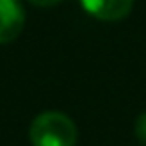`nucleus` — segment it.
Masks as SVG:
<instances>
[{"instance_id":"5","label":"nucleus","mask_w":146,"mask_h":146,"mask_svg":"<svg viewBox=\"0 0 146 146\" xmlns=\"http://www.w3.org/2000/svg\"><path fill=\"white\" fill-rule=\"evenodd\" d=\"M28 2L34 6H54V4L62 2V0H28Z\"/></svg>"},{"instance_id":"4","label":"nucleus","mask_w":146,"mask_h":146,"mask_svg":"<svg viewBox=\"0 0 146 146\" xmlns=\"http://www.w3.org/2000/svg\"><path fill=\"white\" fill-rule=\"evenodd\" d=\"M134 134H136V138L140 140V144L146 146V112H142V114L136 118V122H134Z\"/></svg>"},{"instance_id":"1","label":"nucleus","mask_w":146,"mask_h":146,"mask_svg":"<svg viewBox=\"0 0 146 146\" xmlns=\"http://www.w3.org/2000/svg\"><path fill=\"white\" fill-rule=\"evenodd\" d=\"M28 136L32 146H74L78 130L64 112L48 110L32 120Z\"/></svg>"},{"instance_id":"3","label":"nucleus","mask_w":146,"mask_h":146,"mask_svg":"<svg viewBox=\"0 0 146 146\" xmlns=\"http://www.w3.org/2000/svg\"><path fill=\"white\" fill-rule=\"evenodd\" d=\"M80 4L90 16L98 20L116 22L130 14L134 0H80Z\"/></svg>"},{"instance_id":"2","label":"nucleus","mask_w":146,"mask_h":146,"mask_svg":"<svg viewBox=\"0 0 146 146\" xmlns=\"http://www.w3.org/2000/svg\"><path fill=\"white\" fill-rule=\"evenodd\" d=\"M26 22L24 8L18 0H0V44L18 38Z\"/></svg>"}]
</instances>
